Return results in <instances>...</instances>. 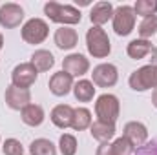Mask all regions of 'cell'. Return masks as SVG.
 Segmentation results:
<instances>
[{"label":"cell","mask_w":157,"mask_h":155,"mask_svg":"<svg viewBox=\"0 0 157 155\" xmlns=\"http://www.w3.org/2000/svg\"><path fill=\"white\" fill-rule=\"evenodd\" d=\"M44 15L51 22H57V24H62V26L78 24L80 18H82L80 9L73 7V6H68V4H59V2H48L44 6Z\"/></svg>","instance_id":"6da1fadb"},{"label":"cell","mask_w":157,"mask_h":155,"mask_svg":"<svg viewBox=\"0 0 157 155\" xmlns=\"http://www.w3.org/2000/svg\"><path fill=\"white\" fill-rule=\"evenodd\" d=\"M86 46H88V53L93 59H106L112 51V44L106 35V31L102 28L91 26L86 33Z\"/></svg>","instance_id":"7a4b0ae2"},{"label":"cell","mask_w":157,"mask_h":155,"mask_svg":"<svg viewBox=\"0 0 157 155\" xmlns=\"http://www.w3.org/2000/svg\"><path fill=\"white\" fill-rule=\"evenodd\" d=\"M119 112H121V104L119 99L112 93H102L97 102H95V113H97V120L106 122V124H115L119 119Z\"/></svg>","instance_id":"3957f363"},{"label":"cell","mask_w":157,"mask_h":155,"mask_svg":"<svg viewBox=\"0 0 157 155\" xmlns=\"http://www.w3.org/2000/svg\"><path fill=\"white\" fill-rule=\"evenodd\" d=\"M130 88L135 91H148V89H155L157 88V66L154 64H146L139 70H135L130 78Z\"/></svg>","instance_id":"277c9868"},{"label":"cell","mask_w":157,"mask_h":155,"mask_svg":"<svg viewBox=\"0 0 157 155\" xmlns=\"http://www.w3.org/2000/svg\"><path fill=\"white\" fill-rule=\"evenodd\" d=\"M135 11L132 6H119L113 9V29L119 37H126L135 28Z\"/></svg>","instance_id":"5b68a950"},{"label":"cell","mask_w":157,"mask_h":155,"mask_svg":"<svg viewBox=\"0 0 157 155\" xmlns=\"http://www.w3.org/2000/svg\"><path fill=\"white\" fill-rule=\"evenodd\" d=\"M49 35V26L42 18H29L22 26V39L28 44H42Z\"/></svg>","instance_id":"8992f818"},{"label":"cell","mask_w":157,"mask_h":155,"mask_svg":"<svg viewBox=\"0 0 157 155\" xmlns=\"http://www.w3.org/2000/svg\"><path fill=\"white\" fill-rule=\"evenodd\" d=\"M39 71L35 70V66L31 62H22L18 66L13 68L11 71V84L22 89H29V86H33L37 82Z\"/></svg>","instance_id":"52a82bcc"},{"label":"cell","mask_w":157,"mask_h":155,"mask_svg":"<svg viewBox=\"0 0 157 155\" xmlns=\"http://www.w3.org/2000/svg\"><path fill=\"white\" fill-rule=\"evenodd\" d=\"M24 20V9L15 4V2H7L4 6H0V26L6 29H13L17 26H20V22Z\"/></svg>","instance_id":"ba28073f"},{"label":"cell","mask_w":157,"mask_h":155,"mask_svg":"<svg viewBox=\"0 0 157 155\" xmlns=\"http://www.w3.org/2000/svg\"><path fill=\"white\" fill-rule=\"evenodd\" d=\"M91 78H93V84L99 88H112L117 84L119 71L113 64H99L93 68Z\"/></svg>","instance_id":"9c48e42d"},{"label":"cell","mask_w":157,"mask_h":155,"mask_svg":"<svg viewBox=\"0 0 157 155\" xmlns=\"http://www.w3.org/2000/svg\"><path fill=\"white\" fill-rule=\"evenodd\" d=\"M88 70H90V60L80 53H71L62 60V71L70 73L71 77H82L88 73Z\"/></svg>","instance_id":"30bf717a"},{"label":"cell","mask_w":157,"mask_h":155,"mask_svg":"<svg viewBox=\"0 0 157 155\" xmlns=\"http://www.w3.org/2000/svg\"><path fill=\"white\" fill-rule=\"evenodd\" d=\"M6 104L11 108V110H24L26 106L31 104V93L29 89H22V88H17V86H9L6 89Z\"/></svg>","instance_id":"8fae6325"},{"label":"cell","mask_w":157,"mask_h":155,"mask_svg":"<svg viewBox=\"0 0 157 155\" xmlns=\"http://www.w3.org/2000/svg\"><path fill=\"white\" fill-rule=\"evenodd\" d=\"M122 137L128 139L135 148H141L148 141V130H146V126L143 122L132 120V122H126V126L122 130Z\"/></svg>","instance_id":"7c38bea8"},{"label":"cell","mask_w":157,"mask_h":155,"mask_svg":"<svg viewBox=\"0 0 157 155\" xmlns=\"http://www.w3.org/2000/svg\"><path fill=\"white\" fill-rule=\"evenodd\" d=\"M49 91L55 97H64L73 89V77L66 71H57L49 78Z\"/></svg>","instance_id":"4fadbf2b"},{"label":"cell","mask_w":157,"mask_h":155,"mask_svg":"<svg viewBox=\"0 0 157 155\" xmlns=\"http://www.w3.org/2000/svg\"><path fill=\"white\" fill-rule=\"evenodd\" d=\"M73 113H75V110H73L70 104H59V106H55V108L51 110L49 119H51V122H53L57 128L66 130V128H70V126H71Z\"/></svg>","instance_id":"5bb4252c"},{"label":"cell","mask_w":157,"mask_h":155,"mask_svg":"<svg viewBox=\"0 0 157 155\" xmlns=\"http://www.w3.org/2000/svg\"><path fill=\"white\" fill-rule=\"evenodd\" d=\"M110 18H113V6L110 2H97L90 11V20L97 28L106 24Z\"/></svg>","instance_id":"9a60e30c"},{"label":"cell","mask_w":157,"mask_h":155,"mask_svg":"<svg viewBox=\"0 0 157 155\" xmlns=\"http://www.w3.org/2000/svg\"><path fill=\"white\" fill-rule=\"evenodd\" d=\"M55 44L59 49H73L78 44L77 31L70 26H62L55 31Z\"/></svg>","instance_id":"2e32d148"},{"label":"cell","mask_w":157,"mask_h":155,"mask_svg":"<svg viewBox=\"0 0 157 155\" xmlns=\"http://www.w3.org/2000/svg\"><path fill=\"white\" fill-rule=\"evenodd\" d=\"M152 49H154V46H152L150 40L135 39L128 44L126 53H128V57L133 59V60H143V59H146V57L152 53Z\"/></svg>","instance_id":"e0dca14e"},{"label":"cell","mask_w":157,"mask_h":155,"mask_svg":"<svg viewBox=\"0 0 157 155\" xmlns=\"http://www.w3.org/2000/svg\"><path fill=\"white\" fill-rule=\"evenodd\" d=\"M90 133L99 142H110V139L115 137V124H106V122L95 120L90 126Z\"/></svg>","instance_id":"ac0fdd59"},{"label":"cell","mask_w":157,"mask_h":155,"mask_svg":"<svg viewBox=\"0 0 157 155\" xmlns=\"http://www.w3.org/2000/svg\"><path fill=\"white\" fill-rule=\"evenodd\" d=\"M20 117H22V122L24 124H28V126H40L42 122H44V110H42V106L39 104H29V106H26L22 112H20Z\"/></svg>","instance_id":"d6986e66"},{"label":"cell","mask_w":157,"mask_h":155,"mask_svg":"<svg viewBox=\"0 0 157 155\" xmlns=\"http://www.w3.org/2000/svg\"><path fill=\"white\" fill-rule=\"evenodd\" d=\"M31 64L35 66L37 71H49L55 66V59L48 49H37L31 55Z\"/></svg>","instance_id":"ffe728a7"},{"label":"cell","mask_w":157,"mask_h":155,"mask_svg":"<svg viewBox=\"0 0 157 155\" xmlns=\"http://www.w3.org/2000/svg\"><path fill=\"white\" fill-rule=\"evenodd\" d=\"M73 95H75V99L80 100V102H90L91 99H93V95H95V86H93V82H90V80H78L73 84Z\"/></svg>","instance_id":"44dd1931"},{"label":"cell","mask_w":157,"mask_h":155,"mask_svg":"<svg viewBox=\"0 0 157 155\" xmlns=\"http://www.w3.org/2000/svg\"><path fill=\"white\" fill-rule=\"evenodd\" d=\"M29 153L31 155H57V148L48 139H35L29 144Z\"/></svg>","instance_id":"7402d4cb"},{"label":"cell","mask_w":157,"mask_h":155,"mask_svg":"<svg viewBox=\"0 0 157 155\" xmlns=\"http://www.w3.org/2000/svg\"><path fill=\"white\" fill-rule=\"evenodd\" d=\"M90 126H91V113H90V110H86V108H77L75 113H73L71 128H73L75 131H82V130H86V128H90Z\"/></svg>","instance_id":"603a6c76"},{"label":"cell","mask_w":157,"mask_h":155,"mask_svg":"<svg viewBox=\"0 0 157 155\" xmlns=\"http://www.w3.org/2000/svg\"><path fill=\"white\" fill-rule=\"evenodd\" d=\"M137 31H139L141 39H144V40H148L150 37H154V35H155V31H157V15L143 18V22L139 24Z\"/></svg>","instance_id":"cb8c5ba5"},{"label":"cell","mask_w":157,"mask_h":155,"mask_svg":"<svg viewBox=\"0 0 157 155\" xmlns=\"http://www.w3.org/2000/svg\"><path fill=\"white\" fill-rule=\"evenodd\" d=\"M135 15H141L143 18L146 17H154L157 11V0H137L133 6Z\"/></svg>","instance_id":"d4e9b609"},{"label":"cell","mask_w":157,"mask_h":155,"mask_svg":"<svg viewBox=\"0 0 157 155\" xmlns=\"http://www.w3.org/2000/svg\"><path fill=\"white\" fill-rule=\"evenodd\" d=\"M59 148L62 155H75L77 153V139L71 133H64L59 139Z\"/></svg>","instance_id":"484cf974"},{"label":"cell","mask_w":157,"mask_h":155,"mask_svg":"<svg viewBox=\"0 0 157 155\" xmlns=\"http://www.w3.org/2000/svg\"><path fill=\"white\" fill-rule=\"evenodd\" d=\"M112 150H113L115 155H132V153H135L137 148H135L128 139L119 137V139H115V141L112 142Z\"/></svg>","instance_id":"4316f807"},{"label":"cell","mask_w":157,"mask_h":155,"mask_svg":"<svg viewBox=\"0 0 157 155\" xmlns=\"http://www.w3.org/2000/svg\"><path fill=\"white\" fill-rule=\"evenodd\" d=\"M4 155H24V148L20 144V141L17 139H6L4 146H2Z\"/></svg>","instance_id":"83f0119b"},{"label":"cell","mask_w":157,"mask_h":155,"mask_svg":"<svg viewBox=\"0 0 157 155\" xmlns=\"http://www.w3.org/2000/svg\"><path fill=\"white\" fill-rule=\"evenodd\" d=\"M135 155H157V141L143 144L141 148L135 150Z\"/></svg>","instance_id":"f1b7e54d"},{"label":"cell","mask_w":157,"mask_h":155,"mask_svg":"<svg viewBox=\"0 0 157 155\" xmlns=\"http://www.w3.org/2000/svg\"><path fill=\"white\" fill-rule=\"evenodd\" d=\"M95 155H115L113 150H112V142H101L99 148H97V152H95Z\"/></svg>","instance_id":"f546056e"},{"label":"cell","mask_w":157,"mask_h":155,"mask_svg":"<svg viewBox=\"0 0 157 155\" xmlns=\"http://www.w3.org/2000/svg\"><path fill=\"white\" fill-rule=\"evenodd\" d=\"M150 64L157 66V47H154V49H152V59H150Z\"/></svg>","instance_id":"4dcf8cb0"},{"label":"cell","mask_w":157,"mask_h":155,"mask_svg":"<svg viewBox=\"0 0 157 155\" xmlns=\"http://www.w3.org/2000/svg\"><path fill=\"white\" fill-rule=\"evenodd\" d=\"M152 104L157 108V88L154 89V93H152Z\"/></svg>","instance_id":"1f68e13d"},{"label":"cell","mask_w":157,"mask_h":155,"mask_svg":"<svg viewBox=\"0 0 157 155\" xmlns=\"http://www.w3.org/2000/svg\"><path fill=\"white\" fill-rule=\"evenodd\" d=\"M2 46H4V37H2V33H0V49H2Z\"/></svg>","instance_id":"d6a6232c"}]
</instances>
